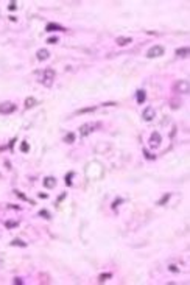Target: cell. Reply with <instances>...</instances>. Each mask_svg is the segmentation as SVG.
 I'll return each instance as SVG.
<instances>
[{
	"label": "cell",
	"mask_w": 190,
	"mask_h": 285,
	"mask_svg": "<svg viewBox=\"0 0 190 285\" xmlns=\"http://www.w3.org/2000/svg\"><path fill=\"white\" fill-rule=\"evenodd\" d=\"M53 80H55V70L52 69H47L42 72V76H41V83L44 86H47V87H50L53 84Z\"/></svg>",
	"instance_id": "1"
},
{
	"label": "cell",
	"mask_w": 190,
	"mask_h": 285,
	"mask_svg": "<svg viewBox=\"0 0 190 285\" xmlns=\"http://www.w3.org/2000/svg\"><path fill=\"white\" fill-rule=\"evenodd\" d=\"M164 53H165V48L162 45H153L147 52V58H159V56H164Z\"/></svg>",
	"instance_id": "2"
},
{
	"label": "cell",
	"mask_w": 190,
	"mask_h": 285,
	"mask_svg": "<svg viewBox=\"0 0 190 285\" xmlns=\"http://www.w3.org/2000/svg\"><path fill=\"white\" fill-rule=\"evenodd\" d=\"M98 126H100V123H84V125L80 126V134L83 136V137H84V136H89L92 131L97 129Z\"/></svg>",
	"instance_id": "3"
},
{
	"label": "cell",
	"mask_w": 190,
	"mask_h": 285,
	"mask_svg": "<svg viewBox=\"0 0 190 285\" xmlns=\"http://www.w3.org/2000/svg\"><path fill=\"white\" fill-rule=\"evenodd\" d=\"M16 111V105L11 101H5V103H0V114L3 115H8V114H13Z\"/></svg>",
	"instance_id": "4"
},
{
	"label": "cell",
	"mask_w": 190,
	"mask_h": 285,
	"mask_svg": "<svg viewBox=\"0 0 190 285\" xmlns=\"http://www.w3.org/2000/svg\"><path fill=\"white\" fill-rule=\"evenodd\" d=\"M175 89L178 90V94H189L190 92V84H189V81H185V80H181V81H178V83L175 84Z\"/></svg>",
	"instance_id": "5"
},
{
	"label": "cell",
	"mask_w": 190,
	"mask_h": 285,
	"mask_svg": "<svg viewBox=\"0 0 190 285\" xmlns=\"http://www.w3.org/2000/svg\"><path fill=\"white\" fill-rule=\"evenodd\" d=\"M162 143V137H161V134L157 133V131H154L151 136H150V147L151 148H157Z\"/></svg>",
	"instance_id": "6"
},
{
	"label": "cell",
	"mask_w": 190,
	"mask_h": 285,
	"mask_svg": "<svg viewBox=\"0 0 190 285\" xmlns=\"http://www.w3.org/2000/svg\"><path fill=\"white\" fill-rule=\"evenodd\" d=\"M154 115H156V111H154V108H151V106H147L142 112V117H143L145 122H151L154 119Z\"/></svg>",
	"instance_id": "7"
},
{
	"label": "cell",
	"mask_w": 190,
	"mask_h": 285,
	"mask_svg": "<svg viewBox=\"0 0 190 285\" xmlns=\"http://www.w3.org/2000/svg\"><path fill=\"white\" fill-rule=\"evenodd\" d=\"M36 56H38L39 61H47L48 58H50V52H48L47 48H39L38 53H36Z\"/></svg>",
	"instance_id": "8"
},
{
	"label": "cell",
	"mask_w": 190,
	"mask_h": 285,
	"mask_svg": "<svg viewBox=\"0 0 190 285\" xmlns=\"http://www.w3.org/2000/svg\"><path fill=\"white\" fill-rule=\"evenodd\" d=\"M44 187L45 189H55L56 187V179L53 178V176H47V178L44 179Z\"/></svg>",
	"instance_id": "9"
},
{
	"label": "cell",
	"mask_w": 190,
	"mask_h": 285,
	"mask_svg": "<svg viewBox=\"0 0 190 285\" xmlns=\"http://www.w3.org/2000/svg\"><path fill=\"white\" fill-rule=\"evenodd\" d=\"M45 31H66L64 27H61L59 24H47V27H45Z\"/></svg>",
	"instance_id": "10"
},
{
	"label": "cell",
	"mask_w": 190,
	"mask_h": 285,
	"mask_svg": "<svg viewBox=\"0 0 190 285\" xmlns=\"http://www.w3.org/2000/svg\"><path fill=\"white\" fill-rule=\"evenodd\" d=\"M131 42H133V39H131V38H125V36H120V38L115 39V44L120 45V47H125V45H128Z\"/></svg>",
	"instance_id": "11"
},
{
	"label": "cell",
	"mask_w": 190,
	"mask_h": 285,
	"mask_svg": "<svg viewBox=\"0 0 190 285\" xmlns=\"http://www.w3.org/2000/svg\"><path fill=\"white\" fill-rule=\"evenodd\" d=\"M145 98H147V94H145V90L139 89L137 92H136V100H137V103H139V105H142V103H145Z\"/></svg>",
	"instance_id": "12"
},
{
	"label": "cell",
	"mask_w": 190,
	"mask_h": 285,
	"mask_svg": "<svg viewBox=\"0 0 190 285\" xmlns=\"http://www.w3.org/2000/svg\"><path fill=\"white\" fill-rule=\"evenodd\" d=\"M175 53H176V56H179V58H187L189 53H190V48H189V47H181V48H178V50H176Z\"/></svg>",
	"instance_id": "13"
},
{
	"label": "cell",
	"mask_w": 190,
	"mask_h": 285,
	"mask_svg": "<svg viewBox=\"0 0 190 285\" xmlns=\"http://www.w3.org/2000/svg\"><path fill=\"white\" fill-rule=\"evenodd\" d=\"M34 105H36V100H34L33 97H28V98H27V100H25V108H27V109H30V108H33Z\"/></svg>",
	"instance_id": "14"
},
{
	"label": "cell",
	"mask_w": 190,
	"mask_h": 285,
	"mask_svg": "<svg viewBox=\"0 0 190 285\" xmlns=\"http://www.w3.org/2000/svg\"><path fill=\"white\" fill-rule=\"evenodd\" d=\"M11 246H20V248H25L27 246V243L25 242H22V240H19V238H14L11 243H10Z\"/></svg>",
	"instance_id": "15"
},
{
	"label": "cell",
	"mask_w": 190,
	"mask_h": 285,
	"mask_svg": "<svg viewBox=\"0 0 190 285\" xmlns=\"http://www.w3.org/2000/svg\"><path fill=\"white\" fill-rule=\"evenodd\" d=\"M170 196H171V193H167V195H164V196H162V198H161L159 201H157V206H164L165 203H167V201L170 200Z\"/></svg>",
	"instance_id": "16"
},
{
	"label": "cell",
	"mask_w": 190,
	"mask_h": 285,
	"mask_svg": "<svg viewBox=\"0 0 190 285\" xmlns=\"http://www.w3.org/2000/svg\"><path fill=\"white\" fill-rule=\"evenodd\" d=\"M64 142H66V143H73V142H75V134H73V133H69V134H67L66 137H64Z\"/></svg>",
	"instance_id": "17"
},
{
	"label": "cell",
	"mask_w": 190,
	"mask_h": 285,
	"mask_svg": "<svg viewBox=\"0 0 190 285\" xmlns=\"http://www.w3.org/2000/svg\"><path fill=\"white\" fill-rule=\"evenodd\" d=\"M97 109V106H90V108H84V109H80L76 114H87V112H94Z\"/></svg>",
	"instance_id": "18"
},
{
	"label": "cell",
	"mask_w": 190,
	"mask_h": 285,
	"mask_svg": "<svg viewBox=\"0 0 190 285\" xmlns=\"http://www.w3.org/2000/svg\"><path fill=\"white\" fill-rule=\"evenodd\" d=\"M5 226H6L8 229L17 228V226H19V221H6V223H5Z\"/></svg>",
	"instance_id": "19"
},
{
	"label": "cell",
	"mask_w": 190,
	"mask_h": 285,
	"mask_svg": "<svg viewBox=\"0 0 190 285\" xmlns=\"http://www.w3.org/2000/svg\"><path fill=\"white\" fill-rule=\"evenodd\" d=\"M20 151H22V153H28V151H30V145H28L27 142H22V143H20Z\"/></svg>",
	"instance_id": "20"
},
{
	"label": "cell",
	"mask_w": 190,
	"mask_h": 285,
	"mask_svg": "<svg viewBox=\"0 0 190 285\" xmlns=\"http://www.w3.org/2000/svg\"><path fill=\"white\" fill-rule=\"evenodd\" d=\"M111 277H112L111 273H105V274H101L100 277H98V282H105L106 279H111Z\"/></svg>",
	"instance_id": "21"
},
{
	"label": "cell",
	"mask_w": 190,
	"mask_h": 285,
	"mask_svg": "<svg viewBox=\"0 0 190 285\" xmlns=\"http://www.w3.org/2000/svg\"><path fill=\"white\" fill-rule=\"evenodd\" d=\"M143 154H145V157H147L148 161H154V159H156V156L151 154V153H148L147 150H143Z\"/></svg>",
	"instance_id": "22"
},
{
	"label": "cell",
	"mask_w": 190,
	"mask_h": 285,
	"mask_svg": "<svg viewBox=\"0 0 190 285\" xmlns=\"http://www.w3.org/2000/svg\"><path fill=\"white\" fill-rule=\"evenodd\" d=\"M39 215H41V217H44V218H47V220H50V214H48L47 210H44V209H42V210H39Z\"/></svg>",
	"instance_id": "23"
},
{
	"label": "cell",
	"mask_w": 190,
	"mask_h": 285,
	"mask_svg": "<svg viewBox=\"0 0 190 285\" xmlns=\"http://www.w3.org/2000/svg\"><path fill=\"white\" fill-rule=\"evenodd\" d=\"M72 176H73V173H72V171H70V173H67V176H66V184L67 185H72Z\"/></svg>",
	"instance_id": "24"
},
{
	"label": "cell",
	"mask_w": 190,
	"mask_h": 285,
	"mask_svg": "<svg viewBox=\"0 0 190 285\" xmlns=\"http://www.w3.org/2000/svg\"><path fill=\"white\" fill-rule=\"evenodd\" d=\"M14 193H16V195L19 196V198H20V200H24V201H28V198H27V196H25L22 192H17V190H14Z\"/></svg>",
	"instance_id": "25"
},
{
	"label": "cell",
	"mask_w": 190,
	"mask_h": 285,
	"mask_svg": "<svg viewBox=\"0 0 190 285\" xmlns=\"http://www.w3.org/2000/svg\"><path fill=\"white\" fill-rule=\"evenodd\" d=\"M58 41H59V39H58L56 36H52V38H48V39H47V44H56Z\"/></svg>",
	"instance_id": "26"
},
{
	"label": "cell",
	"mask_w": 190,
	"mask_h": 285,
	"mask_svg": "<svg viewBox=\"0 0 190 285\" xmlns=\"http://www.w3.org/2000/svg\"><path fill=\"white\" fill-rule=\"evenodd\" d=\"M16 8H17V3L16 2H11L10 5H8V10H10V11H14Z\"/></svg>",
	"instance_id": "27"
},
{
	"label": "cell",
	"mask_w": 190,
	"mask_h": 285,
	"mask_svg": "<svg viewBox=\"0 0 190 285\" xmlns=\"http://www.w3.org/2000/svg\"><path fill=\"white\" fill-rule=\"evenodd\" d=\"M168 270L171 271V273H178V271H179V268H178L176 265H170V266H168Z\"/></svg>",
	"instance_id": "28"
},
{
	"label": "cell",
	"mask_w": 190,
	"mask_h": 285,
	"mask_svg": "<svg viewBox=\"0 0 190 285\" xmlns=\"http://www.w3.org/2000/svg\"><path fill=\"white\" fill-rule=\"evenodd\" d=\"M14 284H16V285H22V284H24V280H22L20 277H16V279H14Z\"/></svg>",
	"instance_id": "29"
},
{
	"label": "cell",
	"mask_w": 190,
	"mask_h": 285,
	"mask_svg": "<svg viewBox=\"0 0 190 285\" xmlns=\"http://www.w3.org/2000/svg\"><path fill=\"white\" fill-rule=\"evenodd\" d=\"M115 105H117V103H114V101H112V103H103L101 106H115Z\"/></svg>",
	"instance_id": "30"
},
{
	"label": "cell",
	"mask_w": 190,
	"mask_h": 285,
	"mask_svg": "<svg viewBox=\"0 0 190 285\" xmlns=\"http://www.w3.org/2000/svg\"><path fill=\"white\" fill-rule=\"evenodd\" d=\"M64 198H66V193H62V195H61L59 198H58V203H59V201H62V200H64Z\"/></svg>",
	"instance_id": "31"
},
{
	"label": "cell",
	"mask_w": 190,
	"mask_h": 285,
	"mask_svg": "<svg viewBox=\"0 0 190 285\" xmlns=\"http://www.w3.org/2000/svg\"><path fill=\"white\" fill-rule=\"evenodd\" d=\"M48 195H45V193H39V198H47Z\"/></svg>",
	"instance_id": "32"
}]
</instances>
